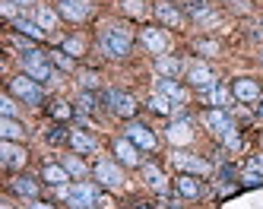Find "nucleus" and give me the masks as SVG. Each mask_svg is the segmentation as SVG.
Returning a JSON list of instances; mask_svg holds the SVG:
<instances>
[{
    "label": "nucleus",
    "mask_w": 263,
    "mask_h": 209,
    "mask_svg": "<svg viewBox=\"0 0 263 209\" xmlns=\"http://www.w3.org/2000/svg\"><path fill=\"white\" fill-rule=\"evenodd\" d=\"M99 48L108 57H115V61H124V57H130V51H134V38L121 26H105L99 32Z\"/></svg>",
    "instance_id": "obj_1"
},
{
    "label": "nucleus",
    "mask_w": 263,
    "mask_h": 209,
    "mask_svg": "<svg viewBox=\"0 0 263 209\" xmlns=\"http://www.w3.org/2000/svg\"><path fill=\"white\" fill-rule=\"evenodd\" d=\"M23 67H26V76H32L35 83H58V73H54L51 61L42 51H26L23 54Z\"/></svg>",
    "instance_id": "obj_2"
},
{
    "label": "nucleus",
    "mask_w": 263,
    "mask_h": 209,
    "mask_svg": "<svg viewBox=\"0 0 263 209\" xmlns=\"http://www.w3.org/2000/svg\"><path fill=\"white\" fill-rule=\"evenodd\" d=\"M10 95H13V99H20V102H26V105H42L45 102L42 83H35L32 76H26V73L10 80Z\"/></svg>",
    "instance_id": "obj_3"
},
{
    "label": "nucleus",
    "mask_w": 263,
    "mask_h": 209,
    "mask_svg": "<svg viewBox=\"0 0 263 209\" xmlns=\"http://www.w3.org/2000/svg\"><path fill=\"white\" fill-rule=\"evenodd\" d=\"M61 190V197L73 206V209H96V203H99V190L92 187V184H73V187H58Z\"/></svg>",
    "instance_id": "obj_4"
},
{
    "label": "nucleus",
    "mask_w": 263,
    "mask_h": 209,
    "mask_svg": "<svg viewBox=\"0 0 263 209\" xmlns=\"http://www.w3.org/2000/svg\"><path fill=\"white\" fill-rule=\"evenodd\" d=\"M172 162H175V168L181 171V175H210V162L206 159H200V156H194V152H184V149H175L172 152Z\"/></svg>",
    "instance_id": "obj_5"
},
{
    "label": "nucleus",
    "mask_w": 263,
    "mask_h": 209,
    "mask_svg": "<svg viewBox=\"0 0 263 209\" xmlns=\"http://www.w3.org/2000/svg\"><path fill=\"white\" fill-rule=\"evenodd\" d=\"M105 105L118 114V118H134L137 114V99L130 92H121V89H108L105 92Z\"/></svg>",
    "instance_id": "obj_6"
},
{
    "label": "nucleus",
    "mask_w": 263,
    "mask_h": 209,
    "mask_svg": "<svg viewBox=\"0 0 263 209\" xmlns=\"http://www.w3.org/2000/svg\"><path fill=\"white\" fill-rule=\"evenodd\" d=\"M111 152H115L118 165H127V168H140V165H143V159H140V146L130 143L127 137H121V140L111 143Z\"/></svg>",
    "instance_id": "obj_7"
},
{
    "label": "nucleus",
    "mask_w": 263,
    "mask_h": 209,
    "mask_svg": "<svg viewBox=\"0 0 263 209\" xmlns=\"http://www.w3.org/2000/svg\"><path fill=\"white\" fill-rule=\"evenodd\" d=\"M96 178L102 181V187H111V190H121L124 187V171H121V165L108 162V159H99L96 162Z\"/></svg>",
    "instance_id": "obj_8"
},
{
    "label": "nucleus",
    "mask_w": 263,
    "mask_h": 209,
    "mask_svg": "<svg viewBox=\"0 0 263 209\" xmlns=\"http://www.w3.org/2000/svg\"><path fill=\"white\" fill-rule=\"evenodd\" d=\"M232 95L244 105H254V102H260V83L251 80V76H238L232 83Z\"/></svg>",
    "instance_id": "obj_9"
},
{
    "label": "nucleus",
    "mask_w": 263,
    "mask_h": 209,
    "mask_svg": "<svg viewBox=\"0 0 263 209\" xmlns=\"http://www.w3.org/2000/svg\"><path fill=\"white\" fill-rule=\"evenodd\" d=\"M203 124L210 127L213 133H219V137H225V133L235 130V121L229 118V111H225V108H210V111L203 114Z\"/></svg>",
    "instance_id": "obj_10"
},
{
    "label": "nucleus",
    "mask_w": 263,
    "mask_h": 209,
    "mask_svg": "<svg viewBox=\"0 0 263 209\" xmlns=\"http://www.w3.org/2000/svg\"><path fill=\"white\" fill-rule=\"evenodd\" d=\"M124 130H127V140H130V143H137V146L146 149V152H149V149H156V143H159V140H156V133L149 130L146 124H140V121H130Z\"/></svg>",
    "instance_id": "obj_11"
},
{
    "label": "nucleus",
    "mask_w": 263,
    "mask_h": 209,
    "mask_svg": "<svg viewBox=\"0 0 263 209\" xmlns=\"http://www.w3.org/2000/svg\"><path fill=\"white\" fill-rule=\"evenodd\" d=\"M187 83H191L194 89H203V92H210L213 86H219L213 70L206 67V64H191V67H187Z\"/></svg>",
    "instance_id": "obj_12"
},
{
    "label": "nucleus",
    "mask_w": 263,
    "mask_h": 209,
    "mask_svg": "<svg viewBox=\"0 0 263 209\" xmlns=\"http://www.w3.org/2000/svg\"><path fill=\"white\" fill-rule=\"evenodd\" d=\"M58 13L70 19V23H83V19H89L92 7H89V0H58Z\"/></svg>",
    "instance_id": "obj_13"
},
{
    "label": "nucleus",
    "mask_w": 263,
    "mask_h": 209,
    "mask_svg": "<svg viewBox=\"0 0 263 209\" xmlns=\"http://www.w3.org/2000/svg\"><path fill=\"white\" fill-rule=\"evenodd\" d=\"M140 38H143V45L153 51V54H165V51H168V45H172V38H168L159 26H146V29L140 32Z\"/></svg>",
    "instance_id": "obj_14"
},
{
    "label": "nucleus",
    "mask_w": 263,
    "mask_h": 209,
    "mask_svg": "<svg viewBox=\"0 0 263 209\" xmlns=\"http://www.w3.org/2000/svg\"><path fill=\"white\" fill-rule=\"evenodd\" d=\"M0 156H4V165H7V168H23V165L29 162V152H26L23 146H16L13 140H4V143H0Z\"/></svg>",
    "instance_id": "obj_15"
},
{
    "label": "nucleus",
    "mask_w": 263,
    "mask_h": 209,
    "mask_svg": "<svg viewBox=\"0 0 263 209\" xmlns=\"http://www.w3.org/2000/svg\"><path fill=\"white\" fill-rule=\"evenodd\" d=\"M156 92L165 95L172 105H187V89L181 83H175V80H165V76H162V80L156 83Z\"/></svg>",
    "instance_id": "obj_16"
},
{
    "label": "nucleus",
    "mask_w": 263,
    "mask_h": 209,
    "mask_svg": "<svg viewBox=\"0 0 263 209\" xmlns=\"http://www.w3.org/2000/svg\"><path fill=\"white\" fill-rule=\"evenodd\" d=\"M153 13H156V19H159L162 26H172V29H178V26L184 23L181 10H178L175 4H168V0H159V4L153 7Z\"/></svg>",
    "instance_id": "obj_17"
},
{
    "label": "nucleus",
    "mask_w": 263,
    "mask_h": 209,
    "mask_svg": "<svg viewBox=\"0 0 263 209\" xmlns=\"http://www.w3.org/2000/svg\"><path fill=\"white\" fill-rule=\"evenodd\" d=\"M165 137H168V143H175V146H184V143H191L194 140V127H191V121H172L168 124V130H165Z\"/></svg>",
    "instance_id": "obj_18"
},
{
    "label": "nucleus",
    "mask_w": 263,
    "mask_h": 209,
    "mask_svg": "<svg viewBox=\"0 0 263 209\" xmlns=\"http://www.w3.org/2000/svg\"><path fill=\"white\" fill-rule=\"evenodd\" d=\"M67 143H70L73 149H77V156H92V152H99L96 137H89V133H83V130H70Z\"/></svg>",
    "instance_id": "obj_19"
},
{
    "label": "nucleus",
    "mask_w": 263,
    "mask_h": 209,
    "mask_svg": "<svg viewBox=\"0 0 263 209\" xmlns=\"http://www.w3.org/2000/svg\"><path fill=\"white\" fill-rule=\"evenodd\" d=\"M187 13H191L194 19L200 26H210V23H219V16L213 13V7L206 4V0H191V4H187Z\"/></svg>",
    "instance_id": "obj_20"
},
{
    "label": "nucleus",
    "mask_w": 263,
    "mask_h": 209,
    "mask_svg": "<svg viewBox=\"0 0 263 209\" xmlns=\"http://www.w3.org/2000/svg\"><path fill=\"white\" fill-rule=\"evenodd\" d=\"M175 187H178V194H181L184 200H197V197L203 194V184H200L194 175H178Z\"/></svg>",
    "instance_id": "obj_21"
},
{
    "label": "nucleus",
    "mask_w": 263,
    "mask_h": 209,
    "mask_svg": "<svg viewBox=\"0 0 263 209\" xmlns=\"http://www.w3.org/2000/svg\"><path fill=\"white\" fill-rule=\"evenodd\" d=\"M181 70H184V64L178 61V57H168V54H159L156 57V73L165 76V80H175Z\"/></svg>",
    "instance_id": "obj_22"
},
{
    "label": "nucleus",
    "mask_w": 263,
    "mask_h": 209,
    "mask_svg": "<svg viewBox=\"0 0 263 209\" xmlns=\"http://www.w3.org/2000/svg\"><path fill=\"white\" fill-rule=\"evenodd\" d=\"M26 127L20 124V121H16V118H0V137H4V140H26Z\"/></svg>",
    "instance_id": "obj_23"
},
{
    "label": "nucleus",
    "mask_w": 263,
    "mask_h": 209,
    "mask_svg": "<svg viewBox=\"0 0 263 209\" xmlns=\"http://www.w3.org/2000/svg\"><path fill=\"white\" fill-rule=\"evenodd\" d=\"M42 178H45L51 187H64V184L70 181V171H67L64 165H51V162H48V165L42 168Z\"/></svg>",
    "instance_id": "obj_24"
},
{
    "label": "nucleus",
    "mask_w": 263,
    "mask_h": 209,
    "mask_svg": "<svg viewBox=\"0 0 263 209\" xmlns=\"http://www.w3.org/2000/svg\"><path fill=\"white\" fill-rule=\"evenodd\" d=\"M143 168V181L149 184V187H153V190H159V194H165V175H162V171H159V165H153V162H146V165H140Z\"/></svg>",
    "instance_id": "obj_25"
},
{
    "label": "nucleus",
    "mask_w": 263,
    "mask_h": 209,
    "mask_svg": "<svg viewBox=\"0 0 263 209\" xmlns=\"http://www.w3.org/2000/svg\"><path fill=\"white\" fill-rule=\"evenodd\" d=\"M10 187H13V194H20V197H29V200L39 197V184H35L29 175H20V178H16Z\"/></svg>",
    "instance_id": "obj_26"
},
{
    "label": "nucleus",
    "mask_w": 263,
    "mask_h": 209,
    "mask_svg": "<svg viewBox=\"0 0 263 209\" xmlns=\"http://www.w3.org/2000/svg\"><path fill=\"white\" fill-rule=\"evenodd\" d=\"M13 29L16 32H23V35H29V38H45V29L39 26V23H32V19H26V16H20V19H13Z\"/></svg>",
    "instance_id": "obj_27"
},
{
    "label": "nucleus",
    "mask_w": 263,
    "mask_h": 209,
    "mask_svg": "<svg viewBox=\"0 0 263 209\" xmlns=\"http://www.w3.org/2000/svg\"><path fill=\"white\" fill-rule=\"evenodd\" d=\"M35 19H39V26H42L45 32H54V29H58V13H54L51 7H39V10H35Z\"/></svg>",
    "instance_id": "obj_28"
},
{
    "label": "nucleus",
    "mask_w": 263,
    "mask_h": 209,
    "mask_svg": "<svg viewBox=\"0 0 263 209\" xmlns=\"http://www.w3.org/2000/svg\"><path fill=\"white\" fill-rule=\"evenodd\" d=\"M229 89H225V86H213L210 92H206V99H210V105H216V108H225V105H229Z\"/></svg>",
    "instance_id": "obj_29"
},
{
    "label": "nucleus",
    "mask_w": 263,
    "mask_h": 209,
    "mask_svg": "<svg viewBox=\"0 0 263 209\" xmlns=\"http://www.w3.org/2000/svg\"><path fill=\"white\" fill-rule=\"evenodd\" d=\"M61 51H67L70 57H80V54L86 51V42H83L80 35H73V38H67V42H64V48H61Z\"/></svg>",
    "instance_id": "obj_30"
},
{
    "label": "nucleus",
    "mask_w": 263,
    "mask_h": 209,
    "mask_svg": "<svg viewBox=\"0 0 263 209\" xmlns=\"http://www.w3.org/2000/svg\"><path fill=\"white\" fill-rule=\"evenodd\" d=\"M149 111H156V114H172V102L165 99V95H153V99H149Z\"/></svg>",
    "instance_id": "obj_31"
},
{
    "label": "nucleus",
    "mask_w": 263,
    "mask_h": 209,
    "mask_svg": "<svg viewBox=\"0 0 263 209\" xmlns=\"http://www.w3.org/2000/svg\"><path fill=\"white\" fill-rule=\"evenodd\" d=\"M64 168L70 171L73 178H86V165H83L77 156H67V159H64Z\"/></svg>",
    "instance_id": "obj_32"
},
{
    "label": "nucleus",
    "mask_w": 263,
    "mask_h": 209,
    "mask_svg": "<svg viewBox=\"0 0 263 209\" xmlns=\"http://www.w3.org/2000/svg\"><path fill=\"white\" fill-rule=\"evenodd\" d=\"M77 111H80V114H92V111H96V95H92V92H83L80 102H77Z\"/></svg>",
    "instance_id": "obj_33"
},
{
    "label": "nucleus",
    "mask_w": 263,
    "mask_h": 209,
    "mask_svg": "<svg viewBox=\"0 0 263 209\" xmlns=\"http://www.w3.org/2000/svg\"><path fill=\"white\" fill-rule=\"evenodd\" d=\"M51 61L58 64L61 70H73V57H70L67 51H54V54H51Z\"/></svg>",
    "instance_id": "obj_34"
},
{
    "label": "nucleus",
    "mask_w": 263,
    "mask_h": 209,
    "mask_svg": "<svg viewBox=\"0 0 263 209\" xmlns=\"http://www.w3.org/2000/svg\"><path fill=\"white\" fill-rule=\"evenodd\" d=\"M51 114H54L58 121H67L70 114H73V108H70L67 102H54V105H51Z\"/></svg>",
    "instance_id": "obj_35"
},
{
    "label": "nucleus",
    "mask_w": 263,
    "mask_h": 209,
    "mask_svg": "<svg viewBox=\"0 0 263 209\" xmlns=\"http://www.w3.org/2000/svg\"><path fill=\"white\" fill-rule=\"evenodd\" d=\"M121 7H124V13H130V16H143V10H146L143 0H124Z\"/></svg>",
    "instance_id": "obj_36"
},
{
    "label": "nucleus",
    "mask_w": 263,
    "mask_h": 209,
    "mask_svg": "<svg viewBox=\"0 0 263 209\" xmlns=\"http://www.w3.org/2000/svg\"><path fill=\"white\" fill-rule=\"evenodd\" d=\"M0 111H4V118H16V102L10 99V95L0 99Z\"/></svg>",
    "instance_id": "obj_37"
},
{
    "label": "nucleus",
    "mask_w": 263,
    "mask_h": 209,
    "mask_svg": "<svg viewBox=\"0 0 263 209\" xmlns=\"http://www.w3.org/2000/svg\"><path fill=\"white\" fill-rule=\"evenodd\" d=\"M194 48L203 51V54H216V51H219V42H210V38H203V42H194Z\"/></svg>",
    "instance_id": "obj_38"
},
{
    "label": "nucleus",
    "mask_w": 263,
    "mask_h": 209,
    "mask_svg": "<svg viewBox=\"0 0 263 209\" xmlns=\"http://www.w3.org/2000/svg\"><path fill=\"white\" fill-rule=\"evenodd\" d=\"M70 133H64V127H51L48 130V143H64Z\"/></svg>",
    "instance_id": "obj_39"
},
{
    "label": "nucleus",
    "mask_w": 263,
    "mask_h": 209,
    "mask_svg": "<svg viewBox=\"0 0 263 209\" xmlns=\"http://www.w3.org/2000/svg\"><path fill=\"white\" fill-rule=\"evenodd\" d=\"M0 10H4V16L10 19V23H13V19H20V16H16V4H13V0H4V4H0Z\"/></svg>",
    "instance_id": "obj_40"
},
{
    "label": "nucleus",
    "mask_w": 263,
    "mask_h": 209,
    "mask_svg": "<svg viewBox=\"0 0 263 209\" xmlns=\"http://www.w3.org/2000/svg\"><path fill=\"white\" fill-rule=\"evenodd\" d=\"M244 184H248V187H257V184H263V175H257V171L248 168V175H244Z\"/></svg>",
    "instance_id": "obj_41"
},
{
    "label": "nucleus",
    "mask_w": 263,
    "mask_h": 209,
    "mask_svg": "<svg viewBox=\"0 0 263 209\" xmlns=\"http://www.w3.org/2000/svg\"><path fill=\"white\" fill-rule=\"evenodd\" d=\"M83 86H86V89H96V86H99V76H96V73H86V76H83Z\"/></svg>",
    "instance_id": "obj_42"
},
{
    "label": "nucleus",
    "mask_w": 263,
    "mask_h": 209,
    "mask_svg": "<svg viewBox=\"0 0 263 209\" xmlns=\"http://www.w3.org/2000/svg\"><path fill=\"white\" fill-rule=\"evenodd\" d=\"M248 168H251V171H257V175H263V156H254Z\"/></svg>",
    "instance_id": "obj_43"
},
{
    "label": "nucleus",
    "mask_w": 263,
    "mask_h": 209,
    "mask_svg": "<svg viewBox=\"0 0 263 209\" xmlns=\"http://www.w3.org/2000/svg\"><path fill=\"white\" fill-rule=\"evenodd\" d=\"M29 209H58V206H51V203H39V200H32Z\"/></svg>",
    "instance_id": "obj_44"
},
{
    "label": "nucleus",
    "mask_w": 263,
    "mask_h": 209,
    "mask_svg": "<svg viewBox=\"0 0 263 209\" xmlns=\"http://www.w3.org/2000/svg\"><path fill=\"white\" fill-rule=\"evenodd\" d=\"M13 4H16V7H32L35 0H13Z\"/></svg>",
    "instance_id": "obj_45"
},
{
    "label": "nucleus",
    "mask_w": 263,
    "mask_h": 209,
    "mask_svg": "<svg viewBox=\"0 0 263 209\" xmlns=\"http://www.w3.org/2000/svg\"><path fill=\"white\" fill-rule=\"evenodd\" d=\"M0 209H13V206H10V203H7V200H4V203H0Z\"/></svg>",
    "instance_id": "obj_46"
},
{
    "label": "nucleus",
    "mask_w": 263,
    "mask_h": 209,
    "mask_svg": "<svg viewBox=\"0 0 263 209\" xmlns=\"http://www.w3.org/2000/svg\"><path fill=\"white\" fill-rule=\"evenodd\" d=\"M257 114H260V118H263V99H260V108H257Z\"/></svg>",
    "instance_id": "obj_47"
},
{
    "label": "nucleus",
    "mask_w": 263,
    "mask_h": 209,
    "mask_svg": "<svg viewBox=\"0 0 263 209\" xmlns=\"http://www.w3.org/2000/svg\"><path fill=\"white\" fill-rule=\"evenodd\" d=\"M137 209H153V206H137Z\"/></svg>",
    "instance_id": "obj_48"
},
{
    "label": "nucleus",
    "mask_w": 263,
    "mask_h": 209,
    "mask_svg": "<svg viewBox=\"0 0 263 209\" xmlns=\"http://www.w3.org/2000/svg\"><path fill=\"white\" fill-rule=\"evenodd\" d=\"M260 143H263V133H260Z\"/></svg>",
    "instance_id": "obj_49"
},
{
    "label": "nucleus",
    "mask_w": 263,
    "mask_h": 209,
    "mask_svg": "<svg viewBox=\"0 0 263 209\" xmlns=\"http://www.w3.org/2000/svg\"><path fill=\"white\" fill-rule=\"evenodd\" d=\"M260 61H263V54H260Z\"/></svg>",
    "instance_id": "obj_50"
}]
</instances>
